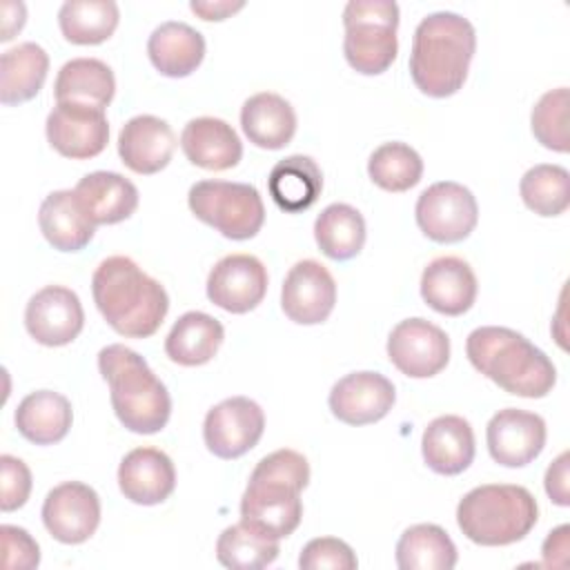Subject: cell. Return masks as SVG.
Segmentation results:
<instances>
[{"label":"cell","mask_w":570,"mask_h":570,"mask_svg":"<svg viewBox=\"0 0 570 570\" xmlns=\"http://www.w3.org/2000/svg\"><path fill=\"white\" fill-rule=\"evenodd\" d=\"M91 294L109 327L127 338L156 334L169 309L165 287L129 256L105 258L91 276Z\"/></svg>","instance_id":"6da1fadb"},{"label":"cell","mask_w":570,"mask_h":570,"mask_svg":"<svg viewBox=\"0 0 570 570\" xmlns=\"http://www.w3.org/2000/svg\"><path fill=\"white\" fill-rule=\"evenodd\" d=\"M309 483L307 459L289 448L263 456L240 497V521L269 539L289 537L301 519V492Z\"/></svg>","instance_id":"7a4b0ae2"},{"label":"cell","mask_w":570,"mask_h":570,"mask_svg":"<svg viewBox=\"0 0 570 570\" xmlns=\"http://www.w3.org/2000/svg\"><path fill=\"white\" fill-rule=\"evenodd\" d=\"M474 49L476 33L468 18L434 11L414 29L410 76L425 96L448 98L463 87Z\"/></svg>","instance_id":"3957f363"},{"label":"cell","mask_w":570,"mask_h":570,"mask_svg":"<svg viewBox=\"0 0 570 570\" xmlns=\"http://www.w3.org/2000/svg\"><path fill=\"white\" fill-rule=\"evenodd\" d=\"M465 354L476 372L514 396L543 399L557 383V370L546 352L510 327L483 325L472 330Z\"/></svg>","instance_id":"277c9868"},{"label":"cell","mask_w":570,"mask_h":570,"mask_svg":"<svg viewBox=\"0 0 570 570\" xmlns=\"http://www.w3.org/2000/svg\"><path fill=\"white\" fill-rule=\"evenodd\" d=\"M98 370L109 383L114 412L127 430L156 434L167 425L169 392L138 352L120 343L107 345L98 352Z\"/></svg>","instance_id":"5b68a950"},{"label":"cell","mask_w":570,"mask_h":570,"mask_svg":"<svg viewBox=\"0 0 570 570\" xmlns=\"http://www.w3.org/2000/svg\"><path fill=\"white\" fill-rule=\"evenodd\" d=\"M537 499L528 488L512 483L472 488L456 505V523L476 546L517 543L537 525Z\"/></svg>","instance_id":"8992f818"},{"label":"cell","mask_w":570,"mask_h":570,"mask_svg":"<svg viewBox=\"0 0 570 570\" xmlns=\"http://www.w3.org/2000/svg\"><path fill=\"white\" fill-rule=\"evenodd\" d=\"M343 53L363 76L387 71L399 51V4L392 0H350L343 9Z\"/></svg>","instance_id":"52a82bcc"},{"label":"cell","mask_w":570,"mask_h":570,"mask_svg":"<svg viewBox=\"0 0 570 570\" xmlns=\"http://www.w3.org/2000/svg\"><path fill=\"white\" fill-rule=\"evenodd\" d=\"M187 203L198 220L232 240L254 238L265 223L263 198L249 183L198 180L189 187Z\"/></svg>","instance_id":"ba28073f"},{"label":"cell","mask_w":570,"mask_h":570,"mask_svg":"<svg viewBox=\"0 0 570 570\" xmlns=\"http://www.w3.org/2000/svg\"><path fill=\"white\" fill-rule=\"evenodd\" d=\"M419 229L434 243H459L479 220L474 194L454 180H441L421 191L414 207Z\"/></svg>","instance_id":"9c48e42d"},{"label":"cell","mask_w":570,"mask_h":570,"mask_svg":"<svg viewBox=\"0 0 570 570\" xmlns=\"http://www.w3.org/2000/svg\"><path fill=\"white\" fill-rule=\"evenodd\" d=\"M387 358L410 379H430L448 365L450 338L439 325L421 316L405 318L387 336Z\"/></svg>","instance_id":"30bf717a"},{"label":"cell","mask_w":570,"mask_h":570,"mask_svg":"<svg viewBox=\"0 0 570 570\" xmlns=\"http://www.w3.org/2000/svg\"><path fill=\"white\" fill-rule=\"evenodd\" d=\"M265 414L247 396H232L214 405L203 423L207 450L218 459H238L247 454L263 436Z\"/></svg>","instance_id":"8fae6325"},{"label":"cell","mask_w":570,"mask_h":570,"mask_svg":"<svg viewBox=\"0 0 570 570\" xmlns=\"http://www.w3.org/2000/svg\"><path fill=\"white\" fill-rule=\"evenodd\" d=\"M49 145L65 158L85 160L98 156L109 140L105 109L82 102H56L45 122Z\"/></svg>","instance_id":"7c38bea8"},{"label":"cell","mask_w":570,"mask_h":570,"mask_svg":"<svg viewBox=\"0 0 570 570\" xmlns=\"http://www.w3.org/2000/svg\"><path fill=\"white\" fill-rule=\"evenodd\" d=\"M42 523L60 543L87 541L100 523V499L96 490L80 481H65L49 490L42 503Z\"/></svg>","instance_id":"4fadbf2b"},{"label":"cell","mask_w":570,"mask_h":570,"mask_svg":"<svg viewBox=\"0 0 570 570\" xmlns=\"http://www.w3.org/2000/svg\"><path fill=\"white\" fill-rule=\"evenodd\" d=\"M85 325V312L73 289L47 285L38 289L24 307V327L31 338L47 347L71 343Z\"/></svg>","instance_id":"5bb4252c"},{"label":"cell","mask_w":570,"mask_h":570,"mask_svg":"<svg viewBox=\"0 0 570 570\" xmlns=\"http://www.w3.org/2000/svg\"><path fill=\"white\" fill-rule=\"evenodd\" d=\"M334 303L336 283L325 265L305 258L289 267L281 289V307L289 321L298 325H318L332 314Z\"/></svg>","instance_id":"9a60e30c"},{"label":"cell","mask_w":570,"mask_h":570,"mask_svg":"<svg viewBox=\"0 0 570 570\" xmlns=\"http://www.w3.org/2000/svg\"><path fill=\"white\" fill-rule=\"evenodd\" d=\"M267 281V269L256 256L227 254L207 276V298L225 312L245 314L265 298Z\"/></svg>","instance_id":"2e32d148"},{"label":"cell","mask_w":570,"mask_h":570,"mask_svg":"<svg viewBox=\"0 0 570 570\" xmlns=\"http://www.w3.org/2000/svg\"><path fill=\"white\" fill-rule=\"evenodd\" d=\"M485 441L490 456L505 468H523L532 463L546 445V421L528 410H499L488 428Z\"/></svg>","instance_id":"e0dca14e"},{"label":"cell","mask_w":570,"mask_h":570,"mask_svg":"<svg viewBox=\"0 0 570 570\" xmlns=\"http://www.w3.org/2000/svg\"><path fill=\"white\" fill-rule=\"evenodd\" d=\"M332 414L347 425H367L381 421L394 405L396 392L387 376L379 372H352L338 379L330 390Z\"/></svg>","instance_id":"ac0fdd59"},{"label":"cell","mask_w":570,"mask_h":570,"mask_svg":"<svg viewBox=\"0 0 570 570\" xmlns=\"http://www.w3.org/2000/svg\"><path fill=\"white\" fill-rule=\"evenodd\" d=\"M176 136L167 120L140 114L129 118L118 134L120 160L136 174H156L165 169L174 156Z\"/></svg>","instance_id":"d6986e66"},{"label":"cell","mask_w":570,"mask_h":570,"mask_svg":"<svg viewBox=\"0 0 570 570\" xmlns=\"http://www.w3.org/2000/svg\"><path fill=\"white\" fill-rule=\"evenodd\" d=\"M118 488L131 503H163L176 488L174 463L158 448H136L118 465Z\"/></svg>","instance_id":"ffe728a7"},{"label":"cell","mask_w":570,"mask_h":570,"mask_svg":"<svg viewBox=\"0 0 570 570\" xmlns=\"http://www.w3.org/2000/svg\"><path fill=\"white\" fill-rule=\"evenodd\" d=\"M476 276L459 256H439L421 274V296L439 314L461 316L476 301Z\"/></svg>","instance_id":"44dd1931"},{"label":"cell","mask_w":570,"mask_h":570,"mask_svg":"<svg viewBox=\"0 0 570 570\" xmlns=\"http://www.w3.org/2000/svg\"><path fill=\"white\" fill-rule=\"evenodd\" d=\"M180 147L191 165L209 171L232 169L243 158V142L234 127L214 116L191 118L180 134Z\"/></svg>","instance_id":"7402d4cb"},{"label":"cell","mask_w":570,"mask_h":570,"mask_svg":"<svg viewBox=\"0 0 570 570\" xmlns=\"http://www.w3.org/2000/svg\"><path fill=\"white\" fill-rule=\"evenodd\" d=\"M421 452L428 468L443 476L461 474L474 459L472 425L456 414H443L428 423L421 439Z\"/></svg>","instance_id":"603a6c76"},{"label":"cell","mask_w":570,"mask_h":570,"mask_svg":"<svg viewBox=\"0 0 570 570\" xmlns=\"http://www.w3.org/2000/svg\"><path fill=\"white\" fill-rule=\"evenodd\" d=\"M73 191L94 225L127 220L138 207L136 185L118 171H91L78 180Z\"/></svg>","instance_id":"cb8c5ba5"},{"label":"cell","mask_w":570,"mask_h":570,"mask_svg":"<svg viewBox=\"0 0 570 570\" xmlns=\"http://www.w3.org/2000/svg\"><path fill=\"white\" fill-rule=\"evenodd\" d=\"M147 53L151 65L163 76L185 78L203 62L205 38L187 22L167 20L151 31L147 40Z\"/></svg>","instance_id":"d4e9b609"},{"label":"cell","mask_w":570,"mask_h":570,"mask_svg":"<svg viewBox=\"0 0 570 570\" xmlns=\"http://www.w3.org/2000/svg\"><path fill=\"white\" fill-rule=\"evenodd\" d=\"M38 225L49 245L60 252H80L94 238L96 225L85 214L71 189H58L45 196L38 212Z\"/></svg>","instance_id":"484cf974"},{"label":"cell","mask_w":570,"mask_h":570,"mask_svg":"<svg viewBox=\"0 0 570 570\" xmlns=\"http://www.w3.org/2000/svg\"><path fill=\"white\" fill-rule=\"evenodd\" d=\"M240 127L256 147L283 149L296 134V111L283 96L261 91L243 102Z\"/></svg>","instance_id":"4316f807"},{"label":"cell","mask_w":570,"mask_h":570,"mask_svg":"<svg viewBox=\"0 0 570 570\" xmlns=\"http://www.w3.org/2000/svg\"><path fill=\"white\" fill-rule=\"evenodd\" d=\"M267 189L278 209L287 214H298L309 209L323 189V174L314 158L294 154L278 160L269 176Z\"/></svg>","instance_id":"83f0119b"},{"label":"cell","mask_w":570,"mask_h":570,"mask_svg":"<svg viewBox=\"0 0 570 570\" xmlns=\"http://www.w3.org/2000/svg\"><path fill=\"white\" fill-rule=\"evenodd\" d=\"M16 428L18 432L36 443V445H51L67 436L73 412L67 396L53 390H38L27 394L16 410Z\"/></svg>","instance_id":"f1b7e54d"},{"label":"cell","mask_w":570,"mask_h":570,"mask_svg":"<svg viewBox=\"0 0 570 570\" xmlns=\"http://www.w3.org/2000/svg\"><path fill=\"white\" fill-rule=\"evenodd\" d=\"M225 338V330L220 321L205 312H185L171 325L165 338V354L169 361L196 367L212 361Z\"/></svg>","instance_id":"f546056e"},{"label":"cell","mask_w":570,"mask_h":570,"mask_svg":"<svg viewBox=\"0 0 570 570\" xmlns=\"http://www.w3.org/2000/svg\"><path fill=\"white\" fill-rule=\"evenodd\" d=\"M116 94V78L98 58H71L56 76V102H82L105 109Z\"/></svg>","instance_id":"4dcf8cb0"},{"label":"cell","mask_w":570,"mask_h":570,"mask_svg":"<svg viewBox=\"0 0 570 570\" xmlns=\"http://www.w3.org/2000/svg\"><path fill=\"white\" fill-rule=\"evenodd\" d=\"M49 56L36 42H20L0 58V102L18 105L31 100L45 85Z\"/></svg>","instance_id":"1f68e13d"},{"label":"cell","mask_w":570,"mask_h":570,"mask_svg":"<svg viewBox=\"0 0 570 570\" xmlns=\"http://www.w3.org/2000/svg\"><path fill=\"white\" fill-rule=\"evenodd\" d=\"M314 238L327 258L350 261L365 245V218L347 203H332L316 216Z\"/></svg>","instance_id":"d6a6232c"},{"label":"cell","mask_w":570,"mask_h":570,"mask_svg":"<svg viewBox=\"0 0 570 570\" xmlns=\"http://www.w3.org/2000/svg\"><path fill=\"white\" fill-rule=\"evenodd\" d=\"M396 566L401 570H452L456 546L441 525L416 523L396 541Z\"/></svg>","instance_id":"836d02e7"},{"label":"cell","mask_w":570,"mask_h":570,"mask_svg":"<svg viewBox=\"0 0 570 570\" xmlns=\"http://www.w3.org/2000/svg\"><path fill=\"white\" fill-rule=\"evenodd\" d=\"M118 4L114 0H67L58 11L62 36L73 45H100L118 27Z\"/></svg>","instance_id":"e575fe53"},{"label":"cell","mask_w":570,"mask_h":570,"mask_svg":"<svg viewBox=\"0 0 570 570\" xmlns=\"http://www.w3.org/2000/svg\"><path fill=\"white\" fill-rule=\"evenodd\" d=\"M278 541L238 521L225 528L216 541V559L232 570H258L276 561Z\"/></svg>","instance_id":"d590c367"},{"label":"cell","mask_w":570,"mask_h":570,"mask_svg":"<svg viewBox=\"0 0 570 570\" xmlns=\"http://www.w3.org/2000/svg\"><path fill=\"white\" fill-rule=\"evenodd\" d=\"M519 194L534 214L546 218L559 216L570 205V174L561 165H534L521 176Z\"/></svg>","instance_id":"8d00e7d4"},{"label":"cell","mask_w":570,"mask_h":570,"mask_svg":"<svg viewBox=\"0 0 570 570\" xmlns=\"http://www.w3.org/2000/svg\"><path fill=\"white\" fill-rule=\"evenodd\" d=\"M367 174L374 185L385 191H407L423 176L419 151L405 142L392 140L376 147L367 160Z\"/></svg>","instance_id":"74e56055"},{"label":"cell","mask_w":570,"mask_h":570,"mask_svg":"<svg viewBox=\"0 0 570 570\" xmlns=\"http://www.w3.org/2000/svg\"><path fill=\"white\" fill-rule=\"evenodd\" d=\"M568 87L546 91L532 107L530 125L534 138L552 151H568Z\"/></svg>","instance_id":"f35d334b"},{"label":"cell","mask_w":570,"mask_h":570,"mask_svg":"<svg viewBox=\"0 0 570 570\" xmlns=\"http://www.w3.org/2000/svg\"><path fill=\"white\" fill-rule=\"evenodd\" d=\"M303 570H354L358 566L354 550L336 537H318L305 543L298 557Z\"/></svg>","instance_id":"ab89813d"},{"label":"cell","mask_w":570,"mask_h":570,"mask_svg":"<svg viewBox=\"0 0 570 570\" xmlns=\"http://www.w3.org/2000/svg\"><path fill=\"white\" fill-rule=\"evenodd\" d=\"M0 479H2L0 481L2 512H13V510L22 508L31 494V472H29L27 463L11 454H2L0 456Z\"/></svg>","instance_id":"60d3db41"},{"label":"cell","mask_w":570,"mask_h":570,"mask_svg":"<svg viewBox=\"0 0 570 570\" xmlns=\"http://www.w3.org/2000/svg\"><path fill=\"white\" fill-rule=\"evenodd\" d=\"M2 539V566L7 570H31L40 563V548L36 539L18 525H0Z\"/></svg>","instance_id":"b9f144b4"},{"label":"cell","mask_w":570,"mask_h":570,"mask_svg":"<svg viewBox=\"0 0 570 570\" xmlns=\"http://www.w3.org/2000/svg\"><path fill=\"white\" fill-rule=\"evenodd\" d=\"M568 465H570V454L561 452L546 470V492L552 503L557 505H570V488H568Z\"/></svg>","instance_id":"7bdbcfd3"},{"label":"cell","mask_w":570,"mask_h":570,"mask_svg":"<svg viewBox=\"0 0 570 570\" xmlns=\"http://www.w3.org/2000/svg\"><path fill=\"white\" fill-rule=\"evenodd\" d=\"M568 532L570 528L563 523L554 530L548 532L541 554H543V566L548 568H563L568 561Z\"/></svg>","instance_id":"ee69618b"},{"label":"cell","mask_w":570,"mask_h":570,"mask_svg":"<svg viewBox=\"0 0 570 570\" xmlns=\"http://www.w3.org/2000/svg\"><path fill=\"white\" fill-rule=\"evenodd\" d=\"M245 7L243 0H191L189 9L203 20H225L227 16L240 11Z\"/></svg>","instance_id":"f6af8a7d"},{"label":"cell","mask_w":570,"mask_h":570,"mask_svg":"<svg viewBox=\"0 0 570 570\" xmlns=\"http://www.w3.org/2000/svg\"><path fill=\"white\" fill-rule=\"evenodd\" d=\"M27 9L22 2H2V36L0 40H11L24 24Z\"/></svg>","instance_id":"bcb514c9"}]
</instances>
